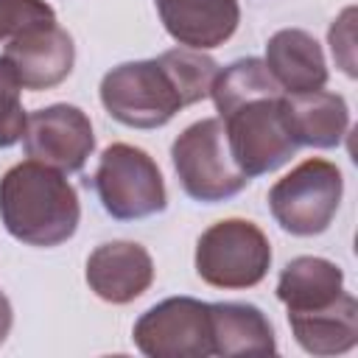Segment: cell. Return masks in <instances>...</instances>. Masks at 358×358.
Wrapping results in <instances>:
<instances>
[{
    "mask_svg": "<svg viewBox=\"0 0 358 358\" xmlns=\"http://www.w3.org/2000/svg\"><path fill=\"white\" fill-rule=\"evenodd\" d=\"M213 103L224 123L235 165L249 176H263L296 154V140L285 115V92L257 56L235 59L213 81Z\"/></svg>",
    "mask_w": 358,
    "mask_h": 358,
    "instance_id": "cell-1",
    "label": "cell"
},
{
    "mask_svg": "<svg viewBox=\"0 0 358 358\" xmlns=\"http://www.w3.org/2000/svg\"><path fill=\"white\" fill-rule=\"evenodd\" d=\"M101 207L117 221H137L168 207L159 165L137 145L112 143L103 148L92 173Z\"/></svg>",
    "mask_w": 358,
    "mask_h": 358,
    "instance_id": "cell-6",
    "label": "cell"
},
{
    "mask_svg": "<svg viewBox=\"0 0 358 358\" xmlns=\"http://www.w3.org/2000/svg\"><path fill=\"white\" fill-rule=\"evenodd\" d=\"M22 148L42 165H50L62 173H78L95 151L92 123L87 112L73 103L36 109L25 120Z\"/></svg>",
    "mask_w": 358,
    "mask_h": 358,
    "instance_id": "cell-9",
    "label": "cell"
},
{
    "mask_svg": "<svg viewBox=\"0 0 358 358\" xmlns=\"http://www.w3.org/2000/svg\"><path fill=\"white\" fill-rule=\"evenodd\" d=\"M271 266L266 232L246 218H224L207 227L196 243V274L213 288H252Z\"/></svg>",
    "mask_w": 358,
    "mask_h": 358,
    "instance_id": "cell-5",
    "label": "cell"
},
{
    "mask_svg": "<svg viewBox=\"0 0 358 358\" xmlns=\"http://www.w3.org/2000/svg\"><path fill=\"white\" fill-rule=\"evenodd\" d=\"M171 159L182 190L204 204L227 201L252 182L235 165L224 123L218 117H201L190 123L173 140Z\"/></svg>",
    "mask_w": 358,
    "mask_h": 358,
    "instance_id": "cell-3",
    "label": "cell"
},
{
    "mask_svg": "<svg viewBox=\"0 0 358 358\" xmlns=\"http://www.w3.org/2000/svg\"><path fill=\"white\" fill-rule=\"evenodd\" d=\"M154 282V260L145 246L131 241H109L87 257L90 291L112 305H129Z\"/></svg>",
    "mask_w": 358,
    "mask_h": 358,
    "instance_id": "cell-11",
    "label": "cell"
},
{
    "mask_svg": "<svg viewBox=\"0 0 358 358\" xmlns=\"http://www.w3.org/2000/svg\"><path fill=\"white\" fill-rule=\"evenodd\" d=\"M213 355H271L277 338L268 316L249 302H210Z\"/></svg>",
    "mask_w": 358,
    "mask_h": 358,
    "instance_id": "cell-14",
    "label": "cell"
},
{
    "mask_svg": "<svg viewBox=\"0 0 358 358\" xmlns=\"http://www.w3.org/2000/svg\"><path fill=\"white\" fill-rule=\"evenodd\" d=\"M131 338L148 358H207L213 355L210 302L168 296L134 322Z\"/></svg>",
    "mask_w": 358,
    "mask_h": 358,
    "instance_id": "cell-8",
    "label": "cell"
},
{
    "mask_svg": "<svg viewBox=\"0 0 358 358\" xmlns=\"http://www.w3.org/2000/svg\"><path fill=\"white\" fill-rule=\"evenodd\" d=\"M45 20H56V11L45 0H0V42Z\"/></svg>",
    "mask_w": 358,
    "mask_h": 358,
    "instance_id": "cell-19",
    "label": "cell"
},
{
    "mask_svg": "<svg viewBox=\"0 0 358 358\" xmlns=\"http://www.w3.org/2000/svg\"><path fill=\"white\" fill-rule=\"evenodd\" d=\"M266 67L285 95L316 92L327 84V62L313 34L302 28H282L266 45Z\"/></svg>",
    "mask_w": 358,
    "mask_h": 358,
    "instance_id": "cell-13",
    "label": "cell"
},
{
    "mask_svg": "<svg viewBox=\"0 0 358 358\" xmlns=\"http://www.w3.org/2000/svg\"><path fill=\"white\" fill-rule=\"evenodd\" d=\"M0 221L25 246H59L78 229V193L62 171L36 159L17 162L0 179Z\"/></svg>",
    "mask_w": 358,
    "mask_h": 358,
    "instance_id": "cell-2",
    "label": "cell"
},
{
    "mask_svg": "<svg viewBox=\"0 0 358 358\" xmlns=\"http://www.w3.org/2000/svg\"><path fill=\"white\" fill-rule=\"evenodd\" d=\"M296 344L310 355H341L358 344V302L341 294L333 305L310 313H288Z\"/></svg>",
    "mask_w": 358,
    "mask_h": 358,
    "instance_id": "cell-16",
    "label": "cell"
},
{
    "mask_svg": "<svg viewBox=\"0 0 358 358\" xmlns=\"http://www.w3.org/2000/svg\"><path fill=\"white\" fill-rule=\"evenodd\" d=\"M341 171L322 157H310L271 185L268 210L285 232L310 238L330 227L341 204Z\"/></svg>",
    "mask_w": 358,
    "mask_h": 358,
    "instance_id": "cell-7",
    "label": "cell"
},
{
    "mask_svg": "<svg viewBox=\"0 0 358 358\" xmlns=\"http://www.w3.org/2000/svg\"><path fill=\"white\" fill-rule=\"evenodd\" d=\"M285 115L296 145L336 148L350 129L347 101L327 90L285 95Z\"/></svg>",
    "mask_w": 358,
    "mask_h": 358,
    "instance_id": "cell-17",
    "label": "cell"
},
{
    "mask_svg": "<svg viewBox=\"0 0 358 358\" xmlns=\"http://www.w3.org/2000/svg\"><path fill=\"white\" fill-rule=\"evenodd\" d=\"M327 39L338 67L352 78L355 76V8H344L338 20H333Z\"/></svg>",
    "mask_w": 358,
    "mask_h": 358,
    "instance_id": "cell-20",
    "label": "cell"
},
{
    "mask_svg": "<svg viewBox=\"0 0 358 358\" xmlns=\"http://www.w3.org/2000/svg\"><path fill=\"white\" fill-rule=\"evenodd\" d=\"M154 6L171 39L193 50L224 45L241 22L238 0H154Z\"/></svg>",
    "mask_w": 358,
    "mask_h": 358,
    "instance_id": "cell-12",
    "label": "cell"
},
{
    "mask_svg": "<svg viewBox=\"0 0 358 358\" xmlns=\"http://www.w3.org/2000/svg\"><path fill=\"white\" fill-rule=\"evenodd\" d=\"M101 103L117 123L131 129L165 126L185 109V98L159 56L112 67L101 78Z\"/></svg>",
    "mask_w": 358,
    "mask_h": 358,
    "instance_id": "cell-4",
    "label": "cell"
},
{
    "mask_svg": "<svg viewBox=\"0 0 358 358\" xmlns=\"http://www.w3.org/2000/svg\"><path fill=\"white\" fill-rule=\"evenodd\" d=\"M344 294V271L324 257L299 255L280 271L277 299L288 313H310L333 305Z\"/></svg>",
    "mask_w": 358,
    "mask_h": 358,
    "instance_id": "cell-15",
    "label": "cell"
},
{
    "mask_svg": "<svg viewBox=\"0 0 358 358\" xmlns=\"http://www.w3.org/2000/svg\"><path fill=\"white\" fill-rule=\"evenodd\" d=\"M20 90L22 84L17 81L8 62L0 56V148H11L14 143L22 140L28 115L22 109Z\"/></svg>",
    "mask_w": 358,
    "mask_h": 358,
    "instance_id": "cell-18",
    "label": "cell"
},
{
    "mask_svg": "<svg viewBox=\"0 0 358 358\" xmlns=\"http://www.w3.org/2000/svg\"><path fill=\"white\" fill-rule=\"evenodd\" d=\"M11 322H14L11 302H8V296L0 291V344H3V341H6V336L11 333Z\"/></svg>",
    "mask_w": 358,
    "mask_h": 358,
    "instance_id": "cell-21",
    "label": "cell"
},
{
    "mask_svg": "<svg viewBox=\"0 0 358 358\" xmlns=\"http://www.w3.org/2000/svg\"><path fill=\"white\" fill-rule=\"evenodd\" d=\"M3 59L25 90L39 92L62 84L73 73L76 45L73 36L56 25V20H45L11 36Z\"/></svg>",
    "mask_w": 358,
    "mask_h": 358,
    "instance_id": "cell-10",
    "label": "cell"
}]
</instances>
